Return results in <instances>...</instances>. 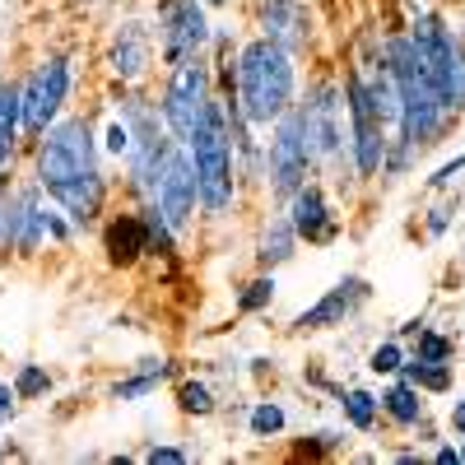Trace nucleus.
<instances>
[{"label":"nucleus","mask_w":465,"mask_h":465,"mask_svg":"<svg viewBox=\"0 0 465 465\" xmlns=\"http://www.w3.org/2000/svg\"><path fill=\"white\" fill-rule=\"evenodd\" d=\"M451 433H456V438H465V396L451 405Z\"/></svg>","instance_id":"72a5a7b5"},{"label":"nucleus","mask_w":465,"mask_h":465,"mask_svg":"<svg viewBox=\"0 0 465 465\" xmlns=\"http://www.w3.org/2000/svg\"><path fill=\"white\" fill-rule=\"evenodd\" d=\"M377 401H381V414L391 419L396 429H419V419L429 414V405H423V391H419L414 381H405V377H396Z\"/></svg>","instance_id":"a211bd4d"},{"label":"nucleus","mask_w":465,"mask_h":465,"mask_svg":"<svg viewBox=\"0 0 465 465\" xmlns=\"http://www.w3.org/2000/svg\"><path fill=\"white\" fill-rule=\"evenodd\" d=\"M191 163H196V191H201V210L210 219H228L238 205V149H232V126H228V107L214 94L205 107L196 135H191Z\"/></svg>","instance_id":"7ed1b4c3"},{"label":"nucleus","mask_w":465,"mask_h":465,"mask_svg":"<svg viewBox=\"0 0 465 465\" xmlns=\"http://www.w3.org/2000/svg\"><path fill=\"white\" fill-rule=\"evenodd\" d=\"M293 252H298V232H293L289 214H284V210H275V214H270V223L261 228V242H256V265H261V270H275V265L293 261Z\"/></svg>","instance_id":"dca6fc26"},{"label":"nucleus","mask_w":465,"mask_h":465,"mask_svg":"<svg viewBox=\"0 0 465 465\" xmlns=\"http://www.w3.org/2000/svg\"><path fill=\"white\" fill-rule=\"evenodd\" d=\"M298 131L307 140V153H312L317 168H340L349 163V122H344V89L335 74H317L307 80L302 98L293 103ZM354 173V163H349Z\"/></svg>","instance_id":"39448f33"},{"label":"nucleus","mask_w":465,"mask_h":465,"mask_svg":"<svg viewBox=\"0 0 465 465\" xmlns=\"http://www.w3.org/2000/svg\"><path fill=\"white\" fill-rule=\"evenodd\" d=\"M340 414L349 429H359V433H372L377 429V419H381V401L372 391H363V386H340Z\"/></svg>","instance_id":"aec40b11"},{"label":"nucleus","mask_w":465,"mask_h":465,"mask_svg":"<svg viewBox=\"0 0 465 465\" xmlns=\"http://www.w3.org/2000/svg\"><path fill=\"white\" fill-rule=\"evenodd\" d=\"M433 460H438V465H460V451H456V447H447V442H442V447H438V451H433Z\"/></svg>","instance_id":"f704fd0d"},{"label":"nucleus","mask_w":465,"mask_h":465,"mask_svg":"<svg viewBox=\"0 0 465 465\" xmlns=\"http://www.w3.org/2000/svg\"><path fill=\"white\" fill-rule=\"evenodd\" d=\"M149 205H159V214L177 228V238L196 223V210H201V191H196V163H191V149L186 144H173L168 163L159 173V186H153Z\"/></svg>","instance_id":"9d476101"},{"label":"nucleus","mask_w":465,"mask_h":465,"mask_svg":"<svg viewBox=\"0 0 465 465\" xmlns=\"http://www.w3.org/2000/svg\"><path fill=\"white\" fill-rule=\"evenodd\" d=\"M103 149L112 153V159H126V153H131V131H126L122 116H116V122H107V131H103Z\"/></svg>","instance_id":"c85d7f7f"},{"label":"nucleus","mask_w":465,"mask_h":465,"mask_svg":"<svg viewBox=\"0 0 465 465\" xmlns=\"http://www.w3.org/2000/svg\"><path fill=\"white\" fill-rule=\"evenodd\" d=\"M15 391H19V401L47 396V391H52V372H47L43 363H24V368L15 372Z\"/></svg>","instance_id":"bb28decb"},{"label":"nucleus","mask_w":465,"mask_h":465,"mask_svg":"<svg viewBox=\"0 0 465 465\" xmlns=\"http://www.w3.org/2000/svg\"><path fill=\"white\" fill-rule=\"evenodd\" d=\"M401 363H405V344H401V335L381 340L372 354H368V372H372V377H396Z\"/></svg>","instance_id":"a878e982"},{"label":"nucleus","mask_w":465,"mask_h":465,"mask_svg":"<svg viewBox=\"0 0 465 465\" xmlns=\"http://www.w3.org/2000/svg\"><path fill=\"white\" fill-rule=\"evenodd\" d=\"M219 5H228V0H205V10H219Z\"/></svg>","instance_id":"c9c22d12"},{"label":"nucleus","mask_w":465,"mask_h":465,"mask_svg":"<svg viewBox=\"0 0 465 465\" xmlns=\"http://www.w3.org/2000/svg\"><path fill=\"white\" fill-rule=\"evenodd\" d=\"M368 298H372V284H368L363 275H344V280H340L335 289H326L312 307H302V312L293 317V331H298V335L335 331V326H344L349 317H354Z\"/></svg>","instance_id":"f8f14e48"},{"label":"nucleus","mask_w":465,"mask_h":465,"mask_svg":"<svg viewBox=\"0 0 465 465\" xmlns=\"http://www.w3.org/2000/svg\"><path fill=\"white\" fill-rule=\"evenodd\" d=\"M270 302H275V270H261V275L247 280V284L238 289V298H232L238 317H256V312H265Z\"/></svg>","instance_id":"5701e85b"},{"label":"nucleus","mask_w":465,"mask_h":465,"mask_svg":"<svg viewBox=\"0 0 465 465\" xmlns=\"http://www.w3.org/2000/svg\"><path fill=\"white\" fill-rule=\"evenodd\" d=\"M396 377L414 381L423 396H447V391H451V363H429V359L405 354V363H401V372H396Z\"/></svg>","instance_id":"412c9836"},{"label":"nucleus","mask_w":465,"mask_h":465,"mask_svg":"<svg viewBox=\"0 0 465 465\" xmlns=\"http://www.w3.org/2000/svg\"><path fill=\"white\" fill-rule=\"evenodd\" d=\"M298 103V56L270 37H252L238 47V107L256 131H270Z\"/></svg>","instance_id":"f03ea898"},{"label":"nucleus","mask_w":465,"mask_h":465,"mask_svg":"<svg viewBox=\"0 0 465 465\" xmlns=\"http://www.w3.org/2000/svg\"><path fill=\"white\" fill-rule=\"evenodd\" d=\"M284 214H289V223H293V232H298V242H312V247H331L335 238H340V210L331 205V196H326V186L322 182H307V186H298L293 191V201L284 205Z\"/></svg>","instance_id":"4468645a"},{"label":"nucleus","mask_w":465,"mask_h":465,"mask_svg":"<svg viewBox=\"0 0 465 465\" xmlns=\"http://www.w3.org/2000/svg\"><path fill=\"white\" fill-rule=\"evenodd\" d=\"M173 372H177V363H168V359H140L131 377H122V381L112 386V401L135 405V401H144V396L159 391V381H168Z\"/></svg>","instance_id":"f3484780"},{"label":"nucleus","mask_w":465,"mask_h":465,"mask_svg":"<svg viewBox=\"0 0 465 465\" xmlns=\"http://www.w3.org/2000/svg\"><path fill=\"white\" fill-rule=\"evenodd\" d=\"M410 47L414 61L423 70V80L433 84V94L442 98L447 112H465V56H460V33L447 28V19L438 10H414L410 19Z\"/></svg>","instance_id":"20e7f679"},{"label":"nucleus","mask_w":465,"mask_h":465,"mask_svg":"<svg viewBox=\"0 0 465 465\" xmlns=\"http://www.w3.org/2000/svg\"><path fill=\"white\" fill-rule=\"evenodd\" d=\"M312 173H317V163H312V153H307L298 116L289 107L280 122L270 126V140H265V191H270V201L284 210L293 201V191L312 182Z\"/></svg>","instance_id":"6e6552de"},{"label":"nucleus","mask_w":465,"mask_h":465,"mask_svg":"<svg viewBox=\"0 0 465 465\" xmlns=\"http://www.w3.org/2000/svg\"><path fill=\"white\" fill-rule=\"evenodd\" d=\"M414 359H429V363H451L456 359V340L433 331V326H419L414 331Z\"/></svg>","instance_id":"393cba45"},{"label":"nucleus","mask_w":465,"mask_h":465,"mask_svg":"<svg viewBox=\"0 0 465 465\" xmlns=\"http://www.w3.org/2000/svg\"><path fill=\"white\" fill-rule=\"evenodd\" d=\"M15 410H19V391H15V381H0V429L15 419Z\"/></svg>","instance_id":"473e14b6"},{"label":"nucleus","mask_w":465,"mask_h":465,"mask_svg":"<svg viewBox=\"0 0 465 465\" xmlns=\"http://www.w3.org/2000/svg\"><path fill=\"white\" fill-rule=\"evenodd\" d=\"M153 24H159V61L163 65L201 56L214 43V24L205 15V0H159Z\"/></svg>","instance_id":"1a4fd4ad"},{"label":"nucleus","mask_w":465,"mask_h":465,"mask_svg":"<svg viewBox=\"0 0 465 465\" xmlns=\"http://www.w3.org/2000/svg\"><path fill=\"white\" fill-rule=\"evenodd\" d=\"M33 182L74 228L98 223V214L107 210V173L89 116L65 112L33 140Z\"/></svg>","instance_id":"f257e3e1"},{"label":"nucleus","mask_w":465,"mask_h":465,"mask_svg":"<svg viewBox=\"0 0 465 465\" xmlns=\"http://www.w3.org/2000/svg\"><path fill=\"white\" fill-rule=\"evenodd\" d=\"M103 252H107V265L112 270H131L149 256V228H144V214L131 210V214H112L103 223Z\"/></svg>","instance_id":"2eb2a0df"},{"label":"nucleus","mask_w":465,"mask_h":465,"mask_svg":"<svg viewBox=\"0 0 465 465\" xmlns=\"http://www.w3.org/2000/svg\"><path fill=\"white\" fill-rule=\"evenodd\" d=\"M456 451H460V465H465V442H460V447H456Z\"/></svg>","instance_id":"e433bc0d"},{"label":"nucleus","mask_w":465,"mask_h":465,"mask_svg":"<svg viewBox=\"0 0 465 465\" xmlns=\"http://www.w3.org/2000/svg\"><path fill=\"white\" fill-rule=\"evenodd\" d=\"M177 410H182L186 419H210V414L219 410V396L210 391V381L186 377V381H177Z\"/></svg>","instance_id":"4be33fe9"},{"label":"nucleus","mask_w":465,"mask_h":465,"mask_svg":"<svg viewBox=\"0 0 465 465\" xmlns=\"http://www.w3.org/2000/svg\"><path fill=\"white\" fill-rule=\"evenodd\" d=\"M140 460H144V465H186L191 451H186V447H173V442H153Z\"/></svg>","instance_id":"c756f323"},{"label":"nucleus","mask_w":465,"mask_h":465,"mask_svg":"<svg viewBox=\"0 0 465 465\" xmlns=\"http://www.w3.org/2000/svg\"><path fill=\"white\" fill-rule=\"evenodd\" d=\"M70 89H74V65H70L65 52H47L43 61L24 74L19 98H24V140L28 144L43 135L56 116H65Z\"/></svg>","instance_id":"0eeeda50"},{"label":"nucleus","mask_w":465,"mask_h":465,"mask_svg":"<svg viewBox=\"0 0 465 465\" xmlns=\"http://www.w3.org/2000/svg\"><path fill=\"white\" fill-rule=\"evenodd\" d=\"M460 177H465V153H456L451 163H442V168L429 177V186H433V191H447V186H456Z\"/></svg>","instance_id":"2f4dec72"},{"label":"nucleus","mask_w":465,"mask_h":465,"mask_svg":"<svg viewBox=\"0 0 465 465\" xmlns=\"http://www.w3.org/2000/svg\"><path fill=\"white\" fill-rule=\"evenodd\" d=\"M284 429H289V414H284L280 401H256L252 405V414H247V433L252 438L270 442V438H284Z\"/></svg>","instance_id":"b1692460"},{"label":"nucleus","mask_w":465,"mask_h":465,"mask_svg":"<svg viewBox=\"0 0 465 465\" xmlns=\"http://www.w3.org/2000/svg\"><path fill=\"white\" fill-rule=\"evenodd\" d=\"M153 61H159V52H153V28L144 19H122L112 33V43H107V74L112 80H122V84H144L149 80V70Z\"/></svg>","instance_id":"9b49d317"},{"label":"nucleus","mask_w":465,"mask_h":465,"mask_svg":"<svg viewBox=\"0 0 465 465\" xmlns=\"http://www.w3.org/2000/svg\"><path fill=\"white\" fill-rule=\"evenodd\" d=\"M456 210H460V201H456V196L429 210V223H423V228H429V238H442V232L451 228V219H456Z\"/></svg>","instance_id":"7c9ffc66"},{"label":"nucleus","mask_w":465,"mask_h":465,"mask_svg":"<svg viewBox=\"0 0 465 465\" xmlns=\"http://www.w3.org/2000/svg\"><path fill=\"white\" fill-rule=\"evenodd\" d=\"M19 140H24V98H19V84L0 80V168L15 163Z\"/></svg>","instance_id":"6ab92c4d"},{"label":"nucleus","mask_w":465,"mask_h":465,"mask_svg":"<svg viewBox=\"0 0 465 465\" xmlns=\"http://www.w3.org/2000/svg\"><path fill=\"white\" fill-rule=\"evenodd\" d=\"M256 28H261V37L280 43L293 56L312 52V37H317V19H312V10H307V0H261Z\"/></svg>","instance_id":"ddd939ff"},{"label":"nucleus","mask_w":465,"mask_h":465,"mask_svg":"<svg viewBox=\"0 0 465 465\" xmlns=\"http://www.w3.org/2000/svg\"><path fill=\"white\" fill-rule=\"evenodd\" d=\"M214 103V70H210V56H186L177 65H168V80H163V94H159V112L173 131L177 144H191L196 135L205 107Z\"/></svg>","instance_id":"423d86ee"},{"label":"nucleus","mask_w":465,"mask_h":465,"mask_svg":"<svg viewBox=\"0 0 465 465\" xmlns=\"http://www.w3.org/2000/svg\"><path fill=\"white\" fill-rule=\"evenodd\" d=\"M340 447H344V433H331V429H322V433H307V438H298V442H293V456L322 460V456H335Z\"/></svg>","instance_id":"cd10ccee"}]
</instances>
